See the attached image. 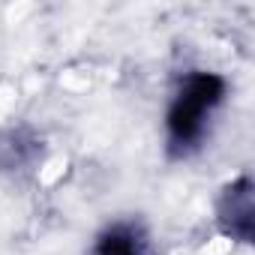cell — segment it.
<instances>
[{
    "label": "cell",
    "instance_id": "3",
    "mask_svg": "<svg viewBox=\"0 0 255 255\" xmlns=\"http://www.w3.org/2000/svg\"><path fill=\"white\" fill-rule=\"evenodd\" d=\"M93 255H147V237L132 222H114L96 237Z\"/></svg>",
    "mask_w": 255,
    "mask_h": 255
},
{
    "label": "cell",
    "instance_id": "1",
    "mask_svg": "<svg viewBox=\"0 0 255 255\" xmlns=\"http://www.w3.org/2000/svg\"><path fill=\"white\" fill-rule=\"evenodd\" d=\"M225 90H228L225 78L219 72H207V69H195L180 81V87L168 105V114H165L171 156H189L201 144V138L207 132V120L225 99Z\"/></svg>",
    "mask_w": 255,
    "mask_h": 255
},
{
    "label": "cell",
    "instance_id": "2",
    "mask_svg": "<svg viewBox=\"0 0 255 255\" xmlns=\"http://www.w3.org/2000/svg\"><path fill=\"white\" fill-rule=\"evenodd\" d=\"M216 222L222 228L225 237L249 243L252 240V228H255V195H252V180L249 177H237L234 183H228L216 201Z\"/></svg>",
    "mask_w": 255,
    "mask_h": 255
}]
</instances>
